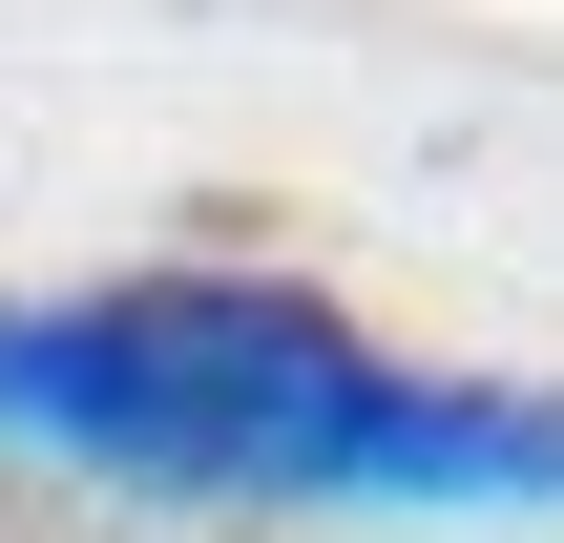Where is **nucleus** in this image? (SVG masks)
Wrapping results in <instances>:
<instances>
[{
    "label": "nucleus",
    "mask_w": 564,
    "mask_h": 543,
    "mask_svg": "<svg viewBox=\"0 0 564 543\" xmlns=\"http://www.w3.org/2000/svg\"><path fill=\"white\" fill-rule=\"evenodd\" d=\"M0 439L126 502H272V523H481L564 502V398L377 356L314 272H63L0 293Z\"/></svg>",
    "instance_id": "1"
}]
</instances>
